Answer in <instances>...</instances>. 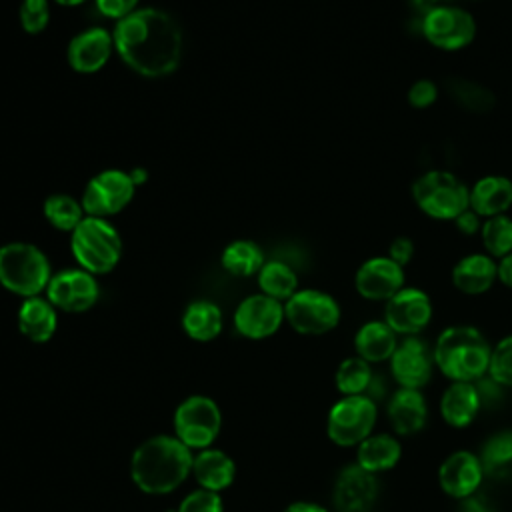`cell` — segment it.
I'll use <instances>...</instances> for the list:
<instances>
[{"instance_id":"7","label":"cell","mask_w":512,"mask_h":512,"mask_svg":"<svg viewBox=\"0 0 512 512\" xmlns=\"http://www.w3.org/2000/svg\"><path fill=\"white\" fill-rule=\"evenodd\" d=\"M284 316L298 334L320 336L338 326L340 304L328 292L306 288L286 300Z\"/></svg>"},{"instance_id":"35","label":"cell","mask_w":512,"mask_h":512,"mask_svg":"<svg viewBox=\"0 0 512 512\" xmlns=\"http://www.w3.org/2000/svg\"><path fill=\"white\" fill-rule=\"evenodd\" d=\"M374 372L370 368V362L362 360L360 356H350L340 362L336 370V388L344 396H358L364 394Z\"/></svg>"},{"instance_id":"11","label":"cell","mask_w":512,"mask_h":512,"mask_svg":"<svg viewBox=\"0 0 512 512\" xmlns=\"http://www.w3.org/2000/svg\"><path fill=\"white\" fill-rule=\"evenodd\" d=\"M134 190H136V184L130 172H122V170L98 172L94 178H90L82 194L84 212L86 216H98V218L118 214L130 204Z\"/></svg>"},{"instance_id":"34","label":"cell","mask_w":512,"mask_h":512,"mask_svg":"<svg viewBox=\"0 0 512 512\" xmlns=\"http://www.w3.org/2000/svg\"><path fill=\"white\" fill-rule=\"evenodd\" d=\"M44 216L54 228L72 232L86 218V212L76 198L68 194H52L44 202Z\"/></svg>"},{"instance_id":"9","label":"cell","mask_w":512,"mask_h":512,"mask_svg":"<svg viewBox=\"0 0 512 512\" xmlns=\"http://www.w3.org/2000/svg\"><path fill=\"white\" fill-rule=\"evenodd\" d=\"M378 406L364 394L340 398L328 412V438L338 446H358L376 424Z\"/></svg>"},{"instance_id":"26","label":"cell","mask_w":512,"mask_h":512,"mask_svg":"<svg viewBox=\"0 0 512 512\" xmlns=\"http://www.w3.org/2000/svg\"><path fill=\"white\" fill-rule=\"evenodd\" d=\"M58 326L56 310L50 300L40 296L26 298L18 310V328L32 342H48Z\"/></svg>"},{"instance_id":"36","label":"cell","mask_w":512,"mask_h":512,"mask_svg":"<svg viewBox=\"0 0 512 512\" xmlns=\"http://www.w3.org/2000/svg\"><path fill=\"white\" fill-rule=\"evenodd\" d=\"M488 376L502 386H512V334L504 336L496 346H492Z\"/></svg>"},{"instance_id":"30","label":"cell","mask_w":512,"mask_h":512,"mask_svg":"<svg viewBox=\"0 0 512 512\" xmlns=\"http://www.w3.org/2000/svg\"><path fill=\"white\" fill-rule=\"evenodd\" d=\"M182 326L192 340L208 342L222 330V312L214 302L196 300L184 310Z\"/></svg>"},{"instance_id":"14","label":"cell","mask_w":512,"mask_h":512,"mask_svg":"<svg viewBox=\"0 0 512 512\" xmlns=\"http://www.w3.org/2000/svg\"><path fill=\"white\" fill-rule=\"evenodd\" d=\"M354 286L362 298L386 302L404 288V268L388 256H372L356 270Z\"/></svg>"},{"instance_id":"29","label":"cell","mask_w":512,"mask_h":512,"mask_svg":"<svg viewBox=\"0 0 512 512\" xmlns=\"http://www.w3.org/2000/svg\"><path fill=\"white\" fill-rule=\"evenodd\" d=\"M484 476L498 482H512V430L490 436L480 450Z\"/></svg>"},{"instance_id":"46","label":"cell","mask_w":512,"mask_h":512,"mask_svg":"<svg viewBox=\"0 0 512 512\" xmlns=\"http://www.w3.org/2000/svg\"><path fill=\"white\" fill-rule=\"evenodd\" d=\"M284 512H328V510L314 502H294Z\"/></svg>"},{"instance_id":"41","label":"cell","mask_w":512,"mask_h":512,"mask_svg":"<svg viewBox=\"0 0 512 512\" xmlns=\"http://www.w3.org/2000/svg\"><path fill=\"white\" fill-rule=\"evenodd\" d=\"M476 390H478V396H480V404L482 406H494L500 398H502V384H498L492 376H482L474 382Z\"/></svg>"},{"instance_id":"20","label":"cell","mask_w":512,"mask_h":512,"mask_svg":"<svg viewBox=\"0 0 512 512\" xmlns=\"http://www.w3.org/2000/svg\"><path fill=\"white\" fill-rule=\"evenodd\" d=\"M386 414L398 436H412L426 426L428 406L420 390L400 388L388 400Z\"/></svg>"},{"instance_id":"28","label":"cell","mask_w":512,"mask_h":512,"mask_svg":"<svg viewBox=\"0 0 512 512\" xmlns=\"http://www.w3.org/2000/svg\"><path fill=\"white\" fill-rule=\"evenodd\" d=\"M446 92L458 108L470 114H486L496 106V94L488 86L470 78H462V76L448 78Z\"/></svg>"},{"instance_id":"19","label":"cell","mask_w":512,"mask_h":512,"mask_svg":"<svg viewBox=\"0 0 512 512\" xmlns=\"http://www.w3.org/2000/svg\"><path fill=\"white\" fill-rule=\"evenodd\" d=\"M114 50V38L104 28H90L74 36L68 44V62L80 74L98 72Z\"/></svg>"},{"instance_id":"40","label":"cell","mask_w":512,"mask_h":512,"mask_svg":"<svg viewBox=\"0 0 512 512\" xmlns=\"http://www.w3.org/2000/svg\"><path fill=\"white\" fill-rule=\"evenodd\" d=\"M414 252H416V246H414L412 238H408V236H396V238L390 242L386 256H388L390 260H394L398 266L404 268V266H408V264L412 262Z\"/></svg>"},{"instance_id":"31","label":"cell","mask_w":512,"mask_h":512,"mask_svg":"<svg viewBox=\"0 0 512 512\" xmlns=\"http://www.w3.org/2000/svg\"><path fill=\"white\" fill-rule=\"evenodd\" d=\"M222 266L234 276H252L258 274L264 262L262 248L252 240H236L228 244L222 252Z\"/></svg>"},{"instance_id":"5","label":"cell","mask_w":512,"mask_h":512,"mask_svg":"<svg viewBox=\"0 0 512 512\" xmlns=\"http://www.w3.org/2000/svg\"><path fill=\"white\" fill-rule=\"evenodd\" d=\"M46 254L28 242H10L0 248V284L20 296H38L50 282Z\"/></svg>"},{"instance_id":"15","label":"cell","mask_w":512,"mask_h":512,"mask_svg":"<svg viewBox=\"0 0 512 512\" xmlns=\"http://www.w3.org/2000/svg\"><path fill=\"white\" fill-rule=\"evenodd\" d=\"M332 498L338 512H368L378 498V478L358 464H348L336 476Z\"/></svg>"},{"instance_id":"24","label":"cell","mask_w":512,"mask_h":512,"mask_svg":"<svg viewBox=\"0 0 512 512\" xmlns=\"http://www.w3.org/2000/svg\"><path fill=\"white\" fill-rule=\"evenodd\" d=\"M398 346V334L384 320H370L362 324L354 336L356 356L376 364L390 360Z\"/></svg>"},{"instance_id":"43","label":"cell","mask_w":512,"mask_h":512,"mask_svg":"<svg viewBox=\"0 0 512 512\" xmlns=\"http://www.w3.org/2000/svg\"><path fill=\"white\" fill-rule=\"evenodd\" d=\"M482 220L474 210L466 208L456 220H454V226L458 228L460 234L464 236H474V234H480V226H482Z\"/></svg>"},{"instance_id":"3","label":"cell","mask_w":512,"mask_h":512,"mask_svg":"<svg viewBox=\"0 0 512 512\" xmlns=\"http://www.w3.org/2000/svg\"><path fill=\"white\" fill-rule=\"evenodd\" d=\"M492 346L474 326H448L434 342V366L452 382H476L488 374Z\"/></svg>"},{"instance_id":"42","label":"cell","mask_w":512,"mask_h":512,"mask_svg":"<svg viewBox=\"0 0 512 512\" xmlns=\"http://www.w3.org/2000/svg\"><path fill=\"white\" fill-rule=\"evenodd\" d=\"M138 0H96L98 10L108 16V18H116L122 20L128 14H132L136 10Z\"/></svg>"},{"instance_id":"18","label":"cell","mask_w":512,"mask_h":512,"mask_svg":"<svg viewBox=\"0 0 512 512\" xmlns=\"http://www.w3.org/2000/svg\"><path fill=\"white\" fill-rule=\"evenodd\" d=\"M484 480L480 458L468 450L452 452L438 468V484L450 498L462 500L478 492Z\"/></svg>"},{"instance_id":"48","label":"cell","mask_w":512,"mask_h":512,"mask_svg":"<svg viewBox=\"0 0 512 512\" xmlns=\"http://www.w3.org/2000/svg\"><path fill=\"white\" fill-rule=\"evenodd\" d=\"M130 176H132V180H134V184L138 186V184H142L144 180H146V172L142 170V168H134L132 172H130Z\"/></svg>"},{"instance_id":"27","label":"cell","mask_w":512,"mask_h":512,"mask_svg":"<svg viewBox=\"0 0 512 512\" xmlns=\"http://www.w3.org/2000/svg\"><path fill=\"white\" fill-rule=\"evenodd\" d=\"M402 456V446L392 434H370L356 448V464L378 474L392 470Z\"/></svg>"},{"instance_id":"38","label":"cell","mask_w":512,"mask_h":512,"mask_svg":"<svg viewBox=\"0 0 512 512\" xmlns=\"http://www.w3.org/2000/svg\"><path fill=\"white\" fill-rule=\"evenodd\" d=\"M406 100L416 110H426L438 100V84L428 78H420L410 84Z\"/></svg>"},{"instance_id":"2","label":"cell","mask_w":512,"mask_h":512,"mask_svg":"<svg viewBox=\"0 0 512 512\" xmlns=\"http://www.w3.org/2000/svg\"><path fill=\"white\" fill-rule=\"evenodd\" d=\"M190 448L172 436H154L142 442L132 454L130 474L146 494H168L192 472Z\"/></svg>"},{"instance_id":"22","label":"cell","mask_w":512,"mask_h":512,"mask_svg":"<svg viewBox=\"0 0 512 512\" xmlns=\"http://www.w3.org/2000/svg\"><path fill=\"white\" fill-rule=\"evenodd\" d=\"M468 202L480 218L506 214L512 206V180L502 174H486L470 186Z\"/></svg>"},{"instance_id":"49","label":"cell","mask_w":512,"mask_h":512,"mask_svg":"<svg viewBox=\"0 0 512 512\" xmlns=\"http://www.w3.org/2000/svg\"><path fill=\"white\" fill-rule=\"evenodd\" d=\"M60 6H78V4H82V2H86V0H56Z\"/></svg>"},{"instance_id":"17","label":"cell","mask_w":512,"mask_h":512,"mask_svg":"<svg viewBox=\"0 0 512 512\" xmlns=\"http://www.w3.org/2000/svg\"><path fill=\"white\" fill-rule=\"evenodd\" d=\"M432 368V352L416 336H406L402 342H398L390 358V370L400 388H424L432 376Z\"/></svg>"},{"instance_id":"23","label":"cell","mask_w":512,"mask_h":512,"mask_svg":"<svg viewBox=\"0 0 512 512\" xmlns=\"http://www.w3.org/2000/svg\"><path fill=\"white\" fill-rule=\"evenodd\" d=\"M482 408L474 382H452L440 398V416L452 428H466Z\"/></svg>"},{"instance_id":"13","label":"cell","mask_w":512,"mask_h":512,"mask_svg":"<svg viewBox=\"0 0 512 512\" xmlns=\"http://www.w3.org/2000/svg\"><path fill=\"white\" fill-rule=\"evenodd\" d=\"M48 300L54 308L64 312H86L98 300V282L88 270H62L50 278Z\"/></svg>"},{"instance_id":"6","label":"cell","mask_w":512,"mask_h":512,"mask_svg":"<svg viewBox=\"0 0 512 512\" xmlns=\"http://www.w3.org/2000/svg\"><path fill=\"white\" fill-rule=\"evenodd\" d=\"M72 254L90 274L110 272L122 256V238L116 228L98 216H86L72 230Z\"/></svg>"},{"instance_id":"44","label":"cell","mask_w":512,"mask_h":512,"mask_svg":"<svg viewBox=\"0 0 512 512\" xmlns=\"http://www.w3.org/2000/svg\"><path fill=\"white\" fill-rule=\"evenodd\" d=\"M460 512H496V510L490 506V502L482 494L474 492L460 500Z\"/></svg>"},{"instance_id":"37","label":"cell","mask_w":512,"mask_h":512,"mask_svg":"<svg viewBox=\"0 0 512 512\" xmlns=\"http://www.w3.org/2000/svg\"><path fill=\"white\" fill-rule=\"evenodd\" d=\"M20 24L28 34H38L48 26L50 8L48 0H22L20 4Z\"/></svg>"},{"instance_id":"21","label":"cell","mask_w":512,"mask_h":512,"mask_svg":"<svg viewBox=\"0 0 512 512\" xmlns=\"http://www.w3.org/2000/svg\"><path fill=\"white\" fill-rule=\"evenodd\" d=\"M498 280V262L486 252L460 258L452 268V284L458 292L476 296L488 292Z\"/></svg>"},{"instance_id":"8","label":"cell","mask_w":512,"mask_h":512,"mask_svg":"<svg viewBox=\"0 0 512 512\" xmlns=\"http://www.w3.org/2000/svg\"><path fill=\"white\" fill-rule=\"evenodd\" d=\"M420 32L428 44L438 50H462L476 36L474 16L454 4H444L422 12Z\"/></svg>"},{"instance_id":"16","label":"cell","mask_w":512,"mask_h":512,"mask_svg":"<svg viewBox=\"0 0 512 512\" xmlns=\"http://www.w3.org/2000/svg\"><path fill=\"white\" fill-rule=\"evenodd\" d=\"M284 318V306L280 300L266 294H254L238 304L234 312V326L242 336L260 340L272 336Z\"/></svg>"},{"instance_id":"1","label":"cell","mask_w":512,"mask_h":512,"mask_svg":"<svg viewBox=\"0 0 512 512\" xmlns=\"http://www.w3.org/2000/svg\"><path fill=\"white\" fill-rule=\"evenodd\" d=\"M114 48L122 60L146 78L172 74L182 58V32L176 20L158 8H140L118 20Z\"/></svg>"},{"instance_id":"39","label":"cell","mask_w":512,"mask_h":512,"mask_svg":"<svg viewBox=\"0 0 512 512\" xmlns=\"http://www.w3.org/2000/svg\"><path fill=\"white\" fill-rule=\"evenodd\" d=\"M178 512H222V500L218 496V492L212 490H196L192 494H188Z\"/></svg>"},{"instance_id":"12","label":"cell","mask_w":512,"mask_h":512,"mask_svg":"<svg viewBox=\"0 0 512 512\" xmlns=\"http://www.w3.org/2000/svg\"><path fill=\"white\" fill-rule=\"evenodd\" d=\"M432 300L420 288H400L384 302V322L404 336L420 334L432 320Z\"/></svg>"},{"instance_id":"4","label":"cell","mask_w":512,"mask_h":512,"mask_svg":"<svg viewBox=\"0 0 512 512\" xmlns=\"http://www.w3.org/2000/svg\"><path fill=\"white\" fill-rule=\"evenodd\" d=\"M470 186L454 172L428 170L412 182V200L420 212L434 220H456L466 208Z\"/></svg>"},{"instance_id":"45","label":"cell","mask_w":512,"mask_h":512,"mask_svg":"<svg viewBox=\"0 0 512 512\" xmlns=\"http://www.w3.org/2000/svg\"><path fill=\"white\" fill-rule=\"evenodd\" d=\"M498 280H500L504 286L512 288V252H510L508 256H504V258L498 260Z\"/></svg>"},{"instance_id":"32","label":"cell","mask_w":512,"mask_h":512,"mask_svg":"<svg viewBox=\"0 0 512 512\" xmlns=\"http://www.w3.org/2000/svg\"><path fill=\"white\" fill-rule=\"evenodd\" d=\"M258 286L262 288V294L282 302L298 292V276L288 264L272 260L260 268Z\"/></svg>"},{"instance_id":"10","label":"cell","mask_w":512,"mask_h":512,"mask_svg":"<svg viewBox=\"0 0 512 512\" xmlns=\"http://www.w3.org/2000/svg\"><path fill=\"white\" fill-rule=\"evenodd\" d=\"M220 408L208 396H190L174 412L176 438L188 448H208L220 432Z\"/></svg>"},{"instance_id":"25","label":"cell","mask_w":512,"mask_h":512,"mask_svg":"<svg viewBox=\"0 0 512 512\" xmlns=\"http://www.w3.org/2000/svg\"><path fill=\"white\" fill-rule=\"evenodd\" d=\"M192 472L204 490L218 492L228 488L234 482L236 466L226 452L216 448H206V450H200L198 456H194Z\"/></svg>"},{"instance_id":"33","label":"cell","mask_w":512,"mask_h":512,"mask_svg":"<svg viewBox=\"0 0 512 512\" xmlns=\"http://www.w3.org/2000/svg\"><path fill=\"white\" fill-rule=\"evenodd\" d=\"M482 246L486 254L500 260L512 252V218L508 214H498L482 220L480 226Z\"/></svg>"},{"instance_id":"47","label":"cell","mask_w":512,"mask_h":512,"mask_svg":"<svg viewBox=\"0 0 512 512\" xmlns=\"http://www.w3.org/2000/svg\"><path fill=\"white\" fill-rule=\"evenodd\" d=\"M412 4H414L416 8H420L422 12H426V10H430V8L450 4V0H412Z\"/></svg>"}]
</instances>
